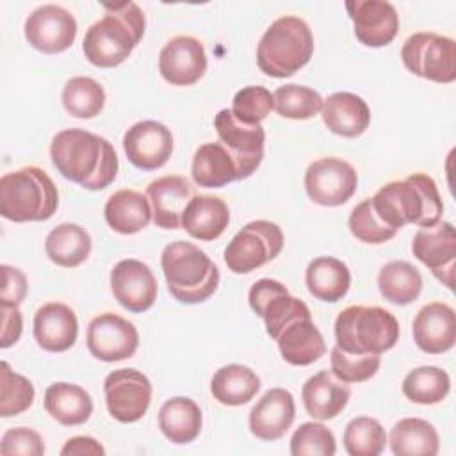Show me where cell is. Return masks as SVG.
Returning <instances> with one entry per match:
<instances>
[{
    "label": "cell",
    "mask_w": 456,
    "mask_h": 456,
    "mask_svg": "<svg viewBox=\"0 0 456 456\" xmlns=\"http://www.w3.org/2000/svg\"><path fill=\"white\" fill-rule=\"evenodd\" d=\"M50 157L57 171L89 191L109 187L119 169L114 146L93 132L66 128L53 135Z\"/></svg>",
    "instance_id": "6da1fadb"
},
{
    "label": "cell",
    "mask_w": 456,
    "mask_h": 456,
    "mask_svg": "<svg viewBox=\"0 0 456 456\" xmlns=\"http://www.w3.org/2000/svg\"><path fill=\"white\" fill-rule=\"evenodd\" d=\"M369 200L378 217L394 230L404 224L433 226L444 212L438 187L426 173H413L404 180L388 182Z\"/></svg>",
    "instance_id": "7a4b0ae2"
},
{
    "label": "cell",
    "mask_w": 456,
    "mask_h": 456,
    "mask_svg": "<svg viewBox=\"0 0 456 456\" xmlns=\"http://www.w3.org/2000/svg\"><path fill=\"white\" fill-rule=\"evenodd\" d=\"M103 16L94 21L82 41L86 59L98 68L119 66L141 43L146 28L142 9L135 2L103 4Z\"/></svg>",
    "instance_id": "3957f363"
},
{
    "label": "cell",
    "mask_w": 456,
    "mask_h": 456,
    "mask_svg": "<svg viewBox=\"0 0 456 456\" xmlns=\"http://www.w3.org/2000/svg\"><path fill=\"white\" fill-rule=\"evenodd\" d=\"M162 273L171 296L185 305L207 301L219 285V269L196 244L175 240L160 256Z\"/></svg>",
    "instance_id": "277c9868"
},
{
    "label": "cell",
    "mask_w": 456,
    "mask_h": 456,
    "mask_svg": "<svg viewBox=\"0 0 456 456\" xmlns=\"http://www.w3.org/2000/svg\"><path fill=\"white\" fill-rule=\"evenodd\" d=\"M59 207V191L48 173L25 166L0 178V216L7 221H46Z\"/></svg>",
    "instance_id": "5b68a950"
},
{
    "label": "cell",
    "mask_w": 456,
    "mask_h": 456,
    "mask_svg": "<svg viewBox=\"0 0 456 456\" xmlns=\"http://www.w3.org/2000/svg\"><path fill=\"white\" fill-rule=\"evenodd\" d=\"M314 53V36L308 23L297 16L274 20L256 46L258 68L274 78L299 71Z\"/></svg>",
    "instance_id": "8992f818"
},
{
    "label": "cell",
    "mask_w": 456,
    "mask_h": 456,
    "mask_svg": "<svg viewBox=\"0 0 456 456\" xmlns=\"http://www.w3.org/2000/svg\"><path fill=\"white\" fill-rule=\"evenodd\" d=\"M395 315L381 306L351 305L335 319L337 347L351 354H383L399 340Z\"/></svg>",
    "instance_id": "52a82bcc"
},
{
    "label": "cell",
    "mask_w": 456,
    "mask_h": 456,
    "mask_svg": "<svg viewBox=\"0 0 456 456\" xmlns=\"http://www.w3.org/2000/svg\"><path fill=\"white\" fill-rule=\"evenodd\" d=\"M401 61L410 73L436 84H451L456 78V43L447 36L411 34L401 48Z\"/></svg>",
    "instance_id": "ba28073f"
},
{
    "label": "cell",
    "mask_w": 456,
    "mask_h": 456,
    "mask_svg": "<svg viewBox=\"0 0 456 456\" xmlns=\"http://www.w3.org/2000/svg\"><path fill=\"white\" fill-rule=\"evenodd\" d=\"M283 248V232L276 223L256 219L242 226L224 248V264L235 274H248L274 260Z\"/></svg>",
    "instance_id": "9c48e42d"
},
{
    "label": "cell",
    "mask_w": 456,
    "mask_h": 456,
    "mask_svg": "<svg viewBox=\"0 0 456 456\" xmlns=\"http://www.w3.org/2000/svg\"><path fill=\"white\" fill-rule=\"evenodd\" d=\"M356 169L338 157H322L306 167L305 189L308 198L317 205H344L356 192Z\"/></svg>",
    "instance_id": "30bf717a"
},
{
    "label": "cell",
    "mask_w": 456,
    "mask_h": 456,
    "mask_svg": "<svg viewBox=\"0 0 456 456\" xmlns=\"http://www.w3.org/2000/svg\"><path fill=\"white\" fill-rule=\"evenodd\" d=\"M248 301L251 310L264 319L267 335L276 340L280 331L294 319L310 317V308L299 297L290 296L289 289L273 278H262L249 289Z\"/></svg>",
    "instance_id": "8fae6325"
},
{
    "label": "cell",
    "mask_w": 456,
    "mask_h": 456,
    "mask_svg": "<svg viewBox=\"0 0 456 456\" xmlns=\"http://www.w3.org/2000/svg\"><path fill=\"white\" fill-rule=\"evenodd\" d=\"M105 404L112 419L123 424L141 420L151 403V383L137 369H118L103 381Z\"/></svg>",
    "instance_id": "7c38bea8"
},
{
    "label": "cell",
    "mask_w": 456,
    "mask_h": 456,
    "mask_svg": "<svg viewBox=\"0 0 456 456\" xmlns=\"http://www.w3.org/2000/svg\"><path fill=\"white\" fill-rule=\"evenodd\" d=\"M219 142L230 151L237 164L239 180L249 178L264 159L265 132L262 125H248L239 121L230 109H223L214 118Z\"/></svg>",
    "instance_id": "4fadbf2b"
},
{
    "label": "cell",
    "mask_w": 456,
    "mask_h": 456,
    "mask_svg": "<svg viewBox=\"0 0 456 456\" xmlns=\"http://www.w3.org/2000/svg\"><path fill=\"white\" fill-rule=\"evenodd\" d=\"M89 353L102 362H119L134 356L139 347V331L125 317L105 312L96 315L86 335Z\"/></svg>",
    "instance_id": "5bb4252c"
},
{
    "label": "cell",
    "mask_w": 456,
    "mask_h": 456,
    "mask_svg": "<svg viewBox=\"0 0 456 456\" xmlns=\"http://www.w3.org/2000/svg\"><path fill=\"white\" fill-rule=\"evenodd\" d=\"M23 30L32 48L43 53H61L77 37V20L61 5L45 4L27 16Z\"/></svg>",
    "instance_id": "9a60e30c"
},
{
    "label": "cell",
    "mask_w": 456,
    "mask_h": 456,
    "mask_svg": "<svg viewBox=\"0 0 456 456\" xmlns=\"http://www.w3.org/2000/svg\"><path fill=\"white\" fill-rule=\"evenodd\" d=\"M413 256L424 264L447 289L454 287L456 232L447 221L420 228L411 240Z\"/></svg>",
    "instance_id": "2e32d148"
},
{
    "label": "cell",
    "mask_w": 456,
    "mask_h": 456,
    "mask_svg": "<svg viewBox=\"0 0 456 456\" xmlns=\"http://www.w3.org/2000/svg\"><path fill=\"white\" fill-rule=\"evenodd\" d=\"M123 150L135 167L155 171L162 167L173 153V134L164 123L144 119L125 132Z\"/></svg>",
    "instance_id": "e0dca14e"
},
{
    "label": "cell",
    "mask_w": 456,
    "mask_h": 456,
    "mask_svg": "<svg viewBox=\"0 0 456 456\" xmlns=\"http://www.w3.org/2000/svg\"><path fill=\"white\" fill-rule=\"evenodd\" d=\"M110 289L118 303L134 314L150 310L159 294L153 271L135 258H125L114 265L110 271Z\"/></svg>",
    "instance_id": "ac0fdd59"
},
{
    "label": "cell",
    "mask_w": 456,
    "mask_h": 456,
    "mask_svg": "<svg viewBox=\"0 0 456 456\" xmlns=\"http://www.w3.org/2000/svg\"><path fill=\"white\" fill-rule=\"evenodd\" d=\"M159 71L171 86H192L207 71L205 46L198 37L175 36L159 53Z\"/></svg>",
    "instance_id": "d6986e66"
},
{
    "label": "cell",
    "mask_w": 456,
    "mask_h": 456,
    "mask_svg": "<svg viewBox=\"0 0 456 456\" xmlns=\"http://www.w3.org/2000/svg\"><path fill=\"white\" fill-rule=\"evenodd\" d=\"M346 9L354 25L356 39L370 48L387 46L399 30V14L385 0H349Z\"/></svg>",
    "instance_id": "ffe728a7"
},
{
    "label": "cell",
    "mask_w": 456,
    "mask_h": 456,
    "mask_svg": "<svg viewBox=\"0 0 456 456\" xmlns=\"http://www.w3.org/2000/svg\"><path fill=\"white\" fill-rule=\"evenodd\" d=\"M417 347L428 354H442L454 347L456 342V314L444 301L424 305L411 324Z\"/></svg>",
    "instance_id": "44dd1931"
},
{
    "label": "cell",
    "mask_w": 456,
    "mask_h": 456,
    "mask_svg": "<svg viewBox=\"0 0 456 456\" xmlns=\"http://www.w3.org/2000/svg\"><path fill=\"white\" fill-rule=\"evenodd\" d=\"M146 196L151 205L153 223L164 230H176L182 226L185 207L196 194L194 185L185 176L166 175L146 187Z\"/></svg>",
    "instance_id": "7402d4cb"
},
{
    "label": "cell",
    "mask_w": 456,
    "mask_h": 456,
    "mask_svg": "<svg viewBox=\"0 0 456 456\" xmlns=\"http://www.w3.org/2000/svg\"><path fill=\"white\" fill-rule=\"evenodd\" d=\"M34 338L48 353L68 351L78 337V321L75 312L61 301L41 305L34 314Z\"/></svg>",
    "instance_id": "603a6c76"
},
{
    "label": "cell",
    "mask_w": 456,
    "mask_h": 456,
    "mask_svg": "<svg viewBox=\"0 0 456 456\" xmlns=\"http://www.w3.org/2000/svg\"><path fill=\"white\" fill-rule=\"evenodd\" d=\"M296 417L294 395L285 388L267 390L249 411V431L265 442L281 438Z\"/></svg>",
    "instance_id": "cb8c5ba5"
},
{
    "label": "cell",
    "mask_w": 456,
    "mask_h": 456,
    "mask_svg": "<svg viewBox=\"0 0 456 456\" xmlns=\"http://www.w3.org/2000/svg\"><path fill=\"white\" fill-rule=\"evenodd\" d=\"M349 397V387L328 370H321L308 378L301 390L306 413L317 420L335 419L347 406Z\"/></svg>",
    "instance_id": "d4e9b609"
},
{
    "label": "cell",
    "mask_w": 456,
    "mask_h": 456,
    "mask_svg": "<svg viewBox=\"0 0 456 456\" xmlns=\"http://www.w3.org/2000/svg\"><path fill=\"white\" fill-rule=\"evenodd\" d=\"M321 116L328 130L342 137H358L370 123V110L365 100L347 91L330 94L322 102Z\"/></svg>",
    "instance_id": "484cf974"
},
{
    "label": "cell",
    "mask_w": 456,
    "mask_h": 456,
    "mask_svg": "<svg viewBox=\"0 0 456 456\" xmlns=\"http://www.w3.org/2000/svg\"><path fill=\"white\" fill-rule=\"evenodd\" d=\"M281 358L297 367L317 362L326 353L324 338L310 317L290 321L276 337Z\"/></svg>",
    "instance_id": "4316f807"
},
{
    "label": "cell",
    "mask_w": 456,
    "mask_h": 456,
    "mask_svg": "<svg viewBox=\"0 0 456 456\" xmlns=\"http://www.w3.org/2000/svg\"><path fill=\"white\" fill-rule=\"evenodd\" d=\"M230 223V208L224 200L212 194L194 196L182 216V228L194 239L208 242L223 235Z\"/></svg>",
    "instance_id": "83f0119b"
},
{
    "label": "cell",
    "mask_w": 456,
    "mask_h": 456,
    "mask_svg": "<svg viewBox=\"0 0 456 456\" xmlns=\"http://www.w3.org/2000/svg\"><path fill=\"white\" fill-rule=\"evenodd\" d=\"M107 224L123 235L141 232L153 219L148 196L134 189L116 191L103 207Z\"/></svg>",
    "instance_id": "f1b7e54d"
},
{
    "label": "cell",
    "mask_w": 456,
    "mask_h": 456,
    "mask_svg": "<svg viewBox=\"0 0 456 456\" xmlns=\"http://www.w3.org/2000/svg\"><path fill=\"white\" fill-rule=\"evenodd\" d=\"M46 413L62 426H80L93 413V399L89 392L75 383H52L45 390Z\"/></svg>",
    "instance_id": "f546056e"
},
{
    "label": "cell",
    "mask_w": 456,
    "mask_h": 456,
    "mask_svg": "<svg viewBox=\"0 0 456 456\" xmlns=\"http://www.w3.org/2000/svg\"><path fill=\"white\" fill-rule=\"evenodd\" d=\"M203 415L191 397H171L159 410V428L171 444H191L198 438Z\"/></svg>",
    "instance_id": "4dcf8cb0"
},
{
    "label": "cell",
    "mask_w": 456,
    "mask_h": 456,
    "mask_svg": "<svg viewBox=\"0 0 456 456\" xmlns=\"http://www.w3.org/2000/svg\"><path fill=\"white\" fill-rule=\"evenodd\" d=\"M191 175L196 185L208 189H219L239 180L237 164L221 142H205L194 151Z\"/></svg>",
    "instance_id": "1f68e13d"
},
{
    "label": "cell",
    "mask_w": 456,
    "mask_h": 456,
    "mask_svg": "<svg viewBox=\"0 0 456 456\" xmlns=\"http://www.w3.org/2000/svg\"><path fill=\"white\" fill-rule=\"evenodd\" d=\"M305 280L308 292L315 299L337 303L351 287V271L335 256H317L308 264Z\"/></svg>",
    "instance_id": "d6a6232c"
},
{
    "label": "cell",
    "mask_w": 456,
    "mask_h": 456,
    "mask_svg": "<svg viewBox=\"0 0 456 456\" xmlns=\"http://www.w3.org/2000/svg\"><path fill=\"white\" fill-rule=\"evenodd\" d=\"M387 442L395 456H436L440 451V438L435 426L419 417L397 420Z\"/></svg>",
    "instance_id": "836d02e7"
},
{
    "label": "cell",
    "mask_w": 456,
    "mask_h": 456,
    "mask_svg": "<svg viewBox=\"0 0 456 456\" xmlns=\"http://www.w3.org/2000/svg\"><path fill=\"white\" fill-rule=\"evenodd\" d=\"M91 235L75 223H62L50 230L45 239L46 256L61 267H78L91 253Z\"/></svg>",
    "instance_id": "e575fe53"
},
{
    "label": "cell",
    "mask_w": 456,
    "mask_h": 456,
    "mask_svg": "<svg viewBox=\"0 0 456 456\" xmlns=\"http://www.w3.org/2000/svg\"><path fill=\"white\" fill-rule=\"evenodd\" d=\"M260 390V378L246 365L230 363L216 370L210 381L214 399L224 406H242Z\"/></svg>",
    "instance_id": "d590c367"
},
{
    "label": "cell",
    "mask_w": 456,
    "mask_h": 456,
    "mask_svg": "<svg viewBox=\"0 0 456 456\" xmlns=\"http://www.w3.org/2000/svg\"><path fill=\"white\" fill-rule=\"evenodd\" d=\"M378 289L392 305H410L422 292V276L415 265L404 260L385 264L378 274Z\"/></svg>",
    "instance_id": "8d00e7d4"
},
{
    "label": "cell",
    "mask_w": 456,
    "mask_h": 456,
    "mask_svg": "<svg viewBox=\"0 0 456 456\" xmlns=\"http://www.w3.org/2000/svg\"><path fill=\"white\" fill-rule=\"evenodd\" d=\"M406 399L417 404H436L444 401L451 390L449 374L435 365H424L410 370L401 385Z\"/></svg>",
    "instance_id": "74e56055"
},
{
    "label": "cell",
    "mask_w": 456,
    "mask_h": 456,
    "mask_svg": "<svg viewBox=\"0 0 456 456\" xmlns=\"http://www.w3.org/2000/svg\"><path fill=\"white\" fill-rule=\"evenodd\" d=\"M62 105L69 116L91 119L103 110L105 91L91 77H73L64 84Z\"/></svg>",
    "instance_id": "f35d334b"
},
{
    "label": "cell",
    "mask_w": 456,
    "mask_h": 456,
    "mask_svg": "<svg viewBox=\"0 0 456 456\" xmlns=\"http://www.w3.org/2000/svg\"><path fill=\"white\" fill-rule=\"evenodd\" d=\"M274 110L289 119H310L322 109V96L306 86L285 84L273 93Z\"/></svg>",
    "instance_id": "ab89813d"
},
{
    "label": "cell",
    "mask_w": 456,
    "mask_h": 456,
    "mask_svg": "<svg viewBox=\"0 0 456 456\" xmlns=\"http://www.w3.org/2000/svg\"><path fill=\"white\" fill-rule=\"evenodd\" d=\"M344 449L349 456H378L385 451V428L372 417H356L344 429Z\"/></svg>",
    "instance_id": "60d3db41"
},
{
    "label": "cell",
    "mask_w": 456,
    "mask_h": 456,
    "mask_svg": "<svg viewBox=\"0 0 456 456\" xmlns=\"http://www.w3.org/2000/svg\"><path fill=\"white\" fill-rule=\"evenodd\" d=\"M36 397L34 385L25 376L14 372L4 360L0 363V415L14 417L27 411Z\"/></svg>",
    "instance_id": "b9f144b4"
},
{
    "label": "cell",
    "mask_w": 456,
    "mask_h": 456,
    "mask_svg": "<svg viewBox=\"0 0 456 456\" xmlns=\"http://www.w3.org/2000/svg\"><path fill=\"white\" fill-rule=\"evenodd\" d=\"M335 435L322 422H303L290 438L292 456H333Z\"/></svg>",
    "instance_id": "7bdbcfd3"
},
{
    "label": "cell",
    "mask_w": 456,
    "mask_h": 456,
    "mask_svg": "<svg viewBox=\"0 0 456 456\" xmlns=\"http://www.w3.org/2000/svg\"><path fill=\"white\" fill-rule=\"evenodd\" d=\"M331 372L344 383H362L370 379L381 363L379 354H351L342 351L340 347H333L330 354Z\"/></svg>",
    "instance_id": "ee69618b"
},
{
    "label": "cell",
    "mask_w": 456,
    "mask_h": 456,
    "mask_svg": "<svg viewBox=\"0 0 456 456\" xmlns=\"http://www.w3.org/2000/svg\"><path fill=\"white\" fill-rule=\"evenodd\" d=\"M347 224H349V232L353 233V237H356L358 240H362L365 244H383L397 233V230L387 226L378 217L369 198L363 200L362 203H358L351 210Z\"/></svg>",
    "instance_id": "f6af8a7d"
},
{
    "label": "cell",
    "mask_w": 456,
    "mask_h": 456,
    "mask_svg": "<svg viewBox=\"0 0 456 456\" xmlns=\"http://www.w3.org/2000/svg\"><path fill=\"white\" fill-rule=\"evenodd\" d=\"M274 109L273 93L262 86H248L235 93L232 102V114L248 125H258Z\"/></svg>",
    "instance_id": "bcb514c9"
},
{
    "label": "cell",
    "mask_w": 456,
    "mask_h": 456,
    "mask_svg": "<svg viewBox=\"0 0 456 456\" xmlns=\"http://www.w3.org/2000/svg\"><path fill=\"white\" fill-rule=\"evenodd\" d=\"M2 456H43L45 444L37 431L30 428H12L4 433L0 442Z\"/></svg>",
    "instance_id": "7dc6e473"
},
{
    "label": "cell",
    "mask_w": 456,
    "mask_h": 456,
    "mask_svg": "<svg viewBox=\"0 0 456 456\" xmlns=\"http://www.w3.org/2000/svg\"><path fill=\"white\" fill-rule=\"evenodd\" d=\"M2 292L0 306H20L27 296L28 285L25 274L12 265H2Z\"/></svg>",
    "instance_id": "c3c4849f"
},
{
    "label": "cell",
    "mask_w": 456,
    "mask_h": 456,
    "mask_svg": "<svg viewBox=\"0 0 456 456\" xmlns=\"http://www.w3.org/2000/svg\"><path fill=\"white\" fill-rule=\"evenodd\" d=\"M2 312V338L0 347L7 349L12 344H16L21 337L23 330V317L18 310V306H0Z\"/></svg>",
    "instance_id": "681fc988"
},
{
    "label": "cell",
    "mask_w": 456,
    "mask_h": 456,
    "mask_svg": "<svg viewBox=\"0 0 456 456\" xmlns=\"http://www.w3.org/2000/svg\"><path fill=\"white\" fill-rule=\"evenodd\" d=\"M62 456H103L105 449L93 436H73L61 449Z\"/></svg>",
    "instance_id": "f907efd6"
}]
</instances>
